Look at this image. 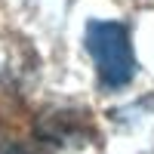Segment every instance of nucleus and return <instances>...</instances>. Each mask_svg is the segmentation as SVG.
Here are the masks:
<instances>
[{"mask_svg": "<svg viewBox=\"0 0 154 154\" xmlns=\"http://www.w3.org/2000/svg\"><path fill=\"white\" fill-rule=\"evenodd\" d=\"M86 53L96 62L99 83L105 89H123L136 74V56L130 46V28L123 22L93 19L86 25Z\"/></svg>", "mask_w": 154, "mask_h": 154, "instance_id": "f257e3e1", "label": "nucleus"}, {"mask_svg": "<svg viewBox=\"0 0 154 154\" xmlns=\"http://www.w3.org/2000/svg\"><path fill=\"white\" fill-rule=\"evenodd\" d=\"M0 154H46L34 145H25V142H3L0 145Z\"/></svg>", "mask_w": 154, "mask_h": 154, "instance_id": "f03ea898", "label": "nucleus"}]
</instances>
